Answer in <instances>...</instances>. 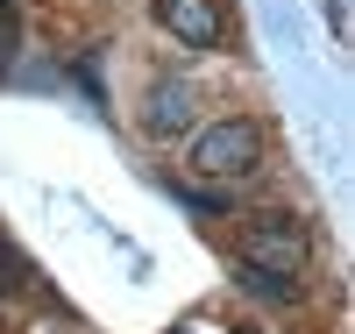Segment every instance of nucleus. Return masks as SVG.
Masks as SVG:
<instances>
[{"label": "nucleus", "mask_w": 355, "mask_h": 334, "mask_svg": "<svg viewBox=\"0 0 355 334\" xmlns=\"http://www.w3.org/2000/svg\"><path fill=\"white\" fill-rule=\"evenodd\" d=\"M142 128H150V135H185L192 128V85L185 78H157L150 107H142Z\"/></svg>", "instance_id": "obj_4"}, {"label": "nucleus", "mask_w": 355, "mask_h": 334, "mask_svg": "<svg viewBox=\"0 0 355 334\" xmlns=\"http://www.w3.org/2000/svg\"><path fill=\"white\" fill-rule=\"evenodd\" d=\"M234 285L263 306H299V278H277V270H256V263H234Z\"/></svg>", "instance_id": "obj_5"}, {"label": "nucleus", "mask_w": 355, "mask_h": 334, "mask_svg": "<svg viewBox=\"0 0 355 334\" xmlns=\"http://www.w3.org/2000/svg\"><path fill=\"white\" fill-rule=\"evenodd\" d=\"M28 285H36V270H28V256L15 249V242H0V292L15 299V292H28Z\"/></svg>", "instance_id": "obj_6"}, {"label": "nucleus", "mask_w": 355, "mask_h": 334, "mask_svg": "<svg viewBox=\"0 0 355 334\" xmlns=\"http://www.w3.org/2000/svg\"><path fill=\"white\" fill-rule=\"evenodd\" d=\"M313 256V235L299 214H249L242 221V263L256 270H277V278H299Z\"/></svg>", "instance_id": "obj_2"}, {"label": "nucleus", "mask_w": 355, "mask_h": 334, "mask_svg": "<svg viewBox=\"0 0 355 334\" xmlns=\"http://www.w3.org/2000/svg\"><path fill=\"white\" fill-rule=\"evenodd\" d=\"M171 334H199V327H171Z\"/></svg>", "instance_id": "obj_7"}, {"label": "nucleus", "mask_w": 355, "mask_h": 334, "mask_svg": "<svg viewBox=\"0 0 355 334\" xmlns=\"http://www.w3.org/2000/svg\"><path fill=\"white\" fill-rule=\"evenodd\" d=\"M256 164H263V128L242 121V114L199 128L192 149H185V171L192 178H214V185H242V178H256Z\"/></svg>", "instance_id": "obj_1"}, {"label": "nucleus", "mask_w": 355, "mask_h": 334, "mask_svg": "<svg viewBox=\"0 0 355 334\" xmlns=\"http://www.w3.org/2000/svg\"><path fill=\"white\" fill-rule=\"evenodd\" d=\"M150 8H157V22L185 50H214L220 43V8H214V0H150Z\"/></svg>", "instance_id": "obj_3"}]
</instances>
